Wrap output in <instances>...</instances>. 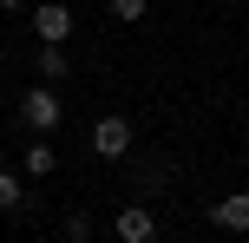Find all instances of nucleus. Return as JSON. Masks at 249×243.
<instances>
[{
    "label": "nucleus",
    "mask_w": 249,
    "mask_h": 243,
    "mask_svg": "<svg viewBox=\"0 0 249 243\" xmlns=\"http://www.w3.org/2000/svg\"><path fill=\"white\" fill-rule=\"evenodd\" d=\"M20 118H26V125H33V138H46V131H59L66 105H59V92H53L46 79H39V86L26 92V99H20Z\"/></svg>",
    "instance_id": "obj_1"
},
{
    "label": "nucleus",
    "mask_w": 249,
    "mask_h": 243,
    "mask_svg": "<svg viewBox=\"0 0 249 243\" xmlns=\"http://www.w3.org/2000/svg\"><path fill=\"white\" fill-rule=\"evenodd\" d=\"M131 118H118V112H105V118H92V158H105V165H118L124 151H131Z\"/></svg>",
    "instance_id": "obj_2"
},
{
    "label": "nucleus",
    "mask_w": 249,
    "mask_h": 243,
    "mask_svg": "<svg viewBox=\"0 0 249 243\" xmlns=\"http://www.w3.org/2000/svg\"><path fill=\"white\" fill-rule=\"evenodd\" d=\"M33 33H39V46H66L72 39V7L66 0H39L33 7Z\"/></svg>",
    "instance_id": "obj_3"
},
{
    "label": "nucleus",
    "mask_w": 249,
    "mask_h": 243,
    "mask_svg": "<svg viewBox=\"0 0 249 243\" xmlns=\"http://www.w3.org/2000/svg\"><path fill=\"white\" fill-rule=\"evenodd\" d=\"M112 237L118 243H158V217H151L144 204H124L118 217H112Z\"/></svg>",
    "instance_id": "obj_4"
},
{
    "label": "nucleus",
    "mask_w": 249,
    "mask_h": 243,
    "mask_svg": "<svg viewBox=\"0 0 249 243\" xmlns=\"http://www.w3.org/2000/svg\"><path fill=\"white\" fill-rule=\"evenodd\" d=\"M210 224H216V230H249V191L216 197V204H210Z\"/></svg>",
    "instance_id": "obj_5"
},
{
    "label": "nucleus",
    "mask_w": 249,
    "mask_h": 243,
    "mask_svg": "<svg viewBox=\"0 0 249 243\" xmlns=\"http://www.w3.org/2000/svg\"><path fill=\"white\" fill-rule=\"evenodd\" d=\"M20 171H26V178H53V171H59V151H53L46 138H33V145L20 151Z\"/></svg>",
    "instance_id": "obj_6"
},
{
    "label": "nucleus",
    "mask_w": 249,
    "mask_h": 243,
    "mask_svg": "<svg viewBox=\"0 0 249 243\" xmlns=\"http://www.w3.org/2000/svg\"><path fill=\"white\" fill-rule=\"evenodd\" d=\"M26 204V171H0V210H20Z\"/></svg>",
    "instance_id": "obj_7"
},
{
    "label": "nucleus",
    "mask_w": 249,
    "mask_h": 243,
    "mask_svg": "<svg viewBox=\"0 0 249 243\" xmlns=\"http://www.w3.org/2000/svg\"><path fill=\"white\" fill-rule=\"evenodd\" d=\"M66 73H72V66H66V46H39V79H46V86H59Z\"/></svg>",
    "instance_id": "obj_8"
},
{
    "label": "nucleus",
    "mask_w": 249,
    "mask_h": 243,
    "mask_svg": "<svg viewBox=\"0 0 249 243\" xmlns=\"http://www.w3.org/2000/svg\"><path fill=\"white\" fill-rule=\"evenodd\" d=\"M151 0H112V20H144Z\"/></svg>",
    "instance_id": "obj_9"
},
{
    "label": "nucleus",
    "mask_w": 249,
    "mask_h": 243,
    "mask_svg": "<svg viewBox=\"0 0 249 243\" xmlns=\"http://www.w3.org/2000/svg\"><path fill=\"white\" fill-rule=\"evenodd\" d=\"M86 237H92V224H86V217H66V243H86Z\"/></svg>",
    "instance_id": "obj_10"
},
{
    "label": "nucleus",
    "mask_w": 249,
    "mask_h": 243,
    "mask_svg": "<svg viewBox=\"0 0 249 243\" xmlns=\"http://www.w3.org/2000/svg\"><path fill=\"white\" fill-rule=\"evenodd\" d=\"M26 7H33V0H0V13H26Z\"/></svg>",
    "instance_id": "obj_11"
},
{
    "label": "nucleus",
    "mask_w": 249,
    "mask_h": 243,
    "mask_svg": "<svg viewBox=\"0 0 249 243\" xmlns=\"http://www.w3.org/2000/svg\"><path fill=\"white\" fill-rule=\"evenodd\" d=\"M0 243H7V237H0Z\"/></svg>",
    "instance_id": "obj_12"
}]
</instances>
